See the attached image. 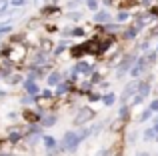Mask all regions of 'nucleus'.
<instances>
[{
  "label": "nucleus",
  "instance_id": "f257e3e1",
  "mask_svg": "<svg viewBox=\"0 0 158 156\" xmlns=\"http://www.w3.org/2000/svg\"><path fill=\"white\" fill-rule=\"evenodd\" d=\"M80 142L82 140H80V136H78V132L68 130V132L64 134V138H62V150H66V152H74Z\"/></svg>",
  "mask_w": 158,
  "mask_h": 156
},
{
  "label": "nucleus",
  "instance_id": "f03ea898",
  "mask_svg": "<svg viewBox=\"0 0 158 156\" xmlns=\"http://www.w3.org/2000/svg\"><path fill=\"white\" fill-rule=\"evenodd\" d=\"M4 56H6L8 60H12V62H16V60H22L24 56H26V44L14 42L6 52H4Z\"/></svg>",
  "mask_w": 158,
  "mask_h": 156
},
{
  "label": "nucleus",
  "instance_id": "7ed1b4c3",
  "mask_svg": "<svg viewBox=\"0 0 158 156\" xmlns=\"http://www.w3.org/2000/svg\"><path fill=\"white\" fill-rule=\"evenodd\" d=\"M92 116H94V112L88 108V106H82V110L74 116V124L76 126H82V124H86V122H90L92 120Z\"/></svg>",
  "mask_w": 158,
  "mask_h": 156
},
{
  "label": "nucleus",
  "instance_id": "20e7f679",
  "mask_svg": "<svg viewBox=\"0 0 158 156\" xmlns=\"http://www.w3.org/2000/svg\"><path fill=\"white\" fill-rule=\"evenodd\" d=\"M46 60H48V52L46 50H40V52H36V54L32 56V66H42Z\"/></svg>",
  "mask_w": 158,
  "mask_h": 156
},
{
  "label": "nucleus",
  "instance_id": "39448f33",
  "mask_svg": "<svg viewBox=\"0 0 158 156\" xmlns=\"http://www.w3.org/2000/svg\"><path fill=\"white\" fill-rule=\"evenodd\" d=\"M56 124V114H42L40 116V126L48 128V126H54Z\"/></svg>",
  "mask_w": 158,
  "mask_h": 156
},
{
  "label": "nucleus",
  "instance_id": "423d86ee",
  "mask_svg": "<svg viewBox=\"0 0 158 156\" xmlns=\"http://www.w3.org/2000/svg\"><path fill=\"white\" fill-rule=\"evenodd\" d=\"M24 88H26V92L30 94V96H38V94H40V88H38V84H36L34 80H26Z\"/></svg>",
  "mask_w": 158,
  "mask_h": 156
},
{
  "label": "nucleus",
  "instance_id": "0eeeda50",
  "mask_svg": "<svg viewBox=\"0 0 158 156\" xmlns=\"http://www.w3.org/2000/svg\"><path fill=\"white\" fill-rule=\"evenodd\" d=\"M136 88H140L138 82H130V84L124 88V94H122V100H128V96H132V94L136 92Z\"/></svg>",
  "mask_w": 158,
  "mask_h": 156
},
{
  "label": "nucleus",
  "instance_id": "6e6552de",
  "mask_svg": "<svg viewBox=\"0 0 158 156\" xmlns=\"http://www.w3.org/2000/svg\"><path fill=\"white\" fill-rule=\"evenodd\" d=\"M8 140H10L12 144L20 142V140H22V132H20V130H16V128H12L10 132H8Z\"/></svg>",
  "mask_w": 158,
  "mask_h": 156
},
{
  "label": "nucleus",
  "instance_id": "1a4fd4ad",
  "mask_svg": "<svg viewBox=\"0 0 158 156\" xmlns=\"http://www.w3.org/2000/svg\"><path fill=\"white\" fill-rule=\"evenodd\" d=\"M60 80H62V74H60V72H50V76H48V86L60 84Z\"/></svg>",
  "mask_w": 158,
  "mask_h": 156
},
{
  "label": "nucleus",
  "instance_id": "9d476101",
  "mask_svg": "<svg viewBox=\"0 0 158 156\" xmlns=\"http://www.w3.org/2000/svg\"><path fill=\"white\" fill-rule=\"evenodd\" d=\"M42 142H44V146H46L48 150L54 152V148H56V138L54 136H42Z\"/></svg>",
  "mask_w": 158,
  "mask_h": 156
},
{
  "label": "nucleus",
  "instance_id": "9b49d317",
  "mask_svg": "<svg viewBox=\"0 0 158 156\" xmlns=\"http://www.w3.org/2000/svg\"><path fill=\"white\" fill-rule=\"evenodd\" d=\"M68 92H70V84L68 82H66V84H62V82L56 84V94L58 96H64V94H68Z\"/></svg>",
  "mask_w": 158,
  "mask_h": 156
},
{
  "label": "nucleus",
  "instance_id": "f8f14e48",
  "mask_svg": "<svg viewBox=\"0 0 158 156\" xmlns=\"http://www.w3.org/2000/svg\"><path fill=\"white\" fill-rule=\"evenodd\" d=\"M108 18H110V14H108V12H96V16H94V20H96V22H106Z\"/></svg>",
  "mask_w": 158,
  "mask_h": 156
},
{
  "label": "nucleus",
  "instance_id": "ddd939ff",
  "mask_svg": "<svg viewBox=\"0 0 158 156\" xmlns=\"http://www.w3.org/2000/svg\"><path fill=\"white\" fill-rule=\"evenodd\" d=\"M8 32H12V24L10 22L0 24V36H2V34H8Z\"/></svg>",
  "mask_w": 158,
  "mask_h": 156
},
{
  "label": "nucleus",
  "instance_id": "4468645a",
  "mask_svg": "<svg viewBox=\"0 0 158 156\" xmlns=\"http://www.w3.org/2000/svg\"><path fill=\"white\" fill-rule=\"evenodd\" d=\"M8 6H10V0H0V16L8 12Z\"/></svg>",
  "mask_w": 158,
  "mask_h": 156
},
{
  "label": "nucleus",
  "instance_id": "2eb2a0df",
  "mask_svg": "<svg viewBox=\"0 0 158 156\" xmlns=\"http://www.w3.org/2000/svg\"><path fill=\"white\" fill-rule=\"evenodd\" d=\"M66 46H68V44H66V42H60V44H58L56 48H54V56L62 54V52H64V48H66Z\"/></svg>",
  "mask_w": 158,
  "mask_h": 156
},
{
  "label": "nucleus",
  "instance_id": "dca6fc26",
  "mask_svg": "<svg viewBox=\"0 0 158 156\" xmlns=\"http://www.w3.org/2000/svg\"><path fill=\"white\" fill-rule=\"evenodd\" d=\"M114 100H116L114 94H106V96H104V104L106 106H112V104H114Z\"/></svg>",
  "mask_w": 158,
  "mask_h": 156
},
{
  "label": "nucleus",
  "instance_id": "f3484780",
  "mask_svg": "<svg viewBox=\"0 0 158 156\" xmlns=\"http://www.w3.org/2000/svg\"><path fill=\"white\" fill-rule=\"evenodd\" d=\"M82 16V12H68V14H66V18H70V20H78Z\"/></svg>",
  "mask_w": 158,
  "mask_h": 156
},
{
  "label": "nucleus",
  "instance_id": "a211bd4d",
  "mask_svg": "<svg viewBox=\"0 0 158 156\" xmlns=\"http://www.w3.org/2000/svg\"><path fill=\"white\" fill-rule=\"evenodd\" d=\"M26 2H28V0H10V4H12V6H16V8H18V6H24Z\"/></svg>",
  "mask_w": 158,
  "mask_h": 156
},
{
  "label": "nucleus",
  "instance_id": "6ab92c4d",
  "mask_svg": "<svg viewBox=\"0 0 158 156\" xmlns=\"http://www.w3.org/2000/svg\"><path fill=\"white\" fill-rule=\"evenodd\" d=\"M86 4H88V8H90V10H96L98 0H86Z\"/></svg>",
  "mask_w": 158,
  "mask_h": 156
},
{
  "label": "nucleus",
  "instance_id": "aec40b11",
  "mask_svg": "<svg viewBox=\"0 0 158 156\" xmlns=\"http://www.w3.org/2000/svg\"><path fill=\"white\" fill-rule=\"evenodd\" d=\"M40 96H42V98H52V96H54V92H52V90H44Z\"/></svg>",
  "mask_w": 158,
  "mask_h": 156
},
{
  "label": "nucleus",
  "instance_id": "412c9836",
  "mask_svg": "<svg viewBox=\"0 0 158 156\" xmlns=\"http://www.w3.org/2000/svg\"><path fill=\"white\" fill-rule=\"evenodd\" d=\"M72 34H74V36H82V34H84V28H74Z\"/></svg>",
  "mask_w": 158,
  "mask_h": 156
},
{
  "label": "nucleus",
  "instance_id": "4be33fe9",
  "mask_svg": "<svg viewBox=\"0 0 158 156\" xmlns=\"http://www.w3.org/2000/svg\"><path fill=\"white\" fill-rule=\"evenodd\" d=\"M150 110H152V112H158V100H154L150 104Z\"/></svg>",
  "mask_w": 158,
  "mask_h": 156
},
{
  "label": "nucleus",
  "instance_id": "5701e85b",
  "mask_svg": "<svg viewBox=\"0 0 158 156\" xmlns=\"http://www.w3.org/2000/svg\"><path fill=\"white\" fill-rule=\"evenodd\" d=\"M128 18V12H120L118 14V20H126Z\"/></svg>",
  "mask_w": 158,
  "mask_h": 156
},
{
  "label": "nucleus",
  "instance_id": "b1692460",
  "mask_svg": "<svg viewBox=\"0 0 158 156\" xmlns=\"http://www.w3.org/2000/svg\"><path fill=\"white\" fill-rule=\"evenodd\" d=\"M0 156H14V154H10V152H2Z\"/></svg>",
  "mask_w": 158,
  "mask_h": 156
},
{
  "label": "nucleus",
  "instance_id": "393cba45",
  "mask_svg": "<svg viewBox=\"0 0 158 156\" xmlns=\"http://www.w3.org/2000/svg\"><path fill=\"white\" fill-rule=\"evenodd\" d=\"M138 156H148V154H138Z\"/></svg>",
  "mask_w": 158,
  "mask_h": 156
},
{
  "label": "nucleus",
  "instance_id": "a878e982",
  "mask_svg": "<svg viewBox=\"0 0 158 156\" xmlns=\"http://www.w3.org/2000/svg\"><path fill=\"white\" fill-rule=\"evenodd\" d=\"M14 156H16V154H14Z\"/></svg>",
  "mask_w": 158,
  "mask_h": 156
}]
</instances>
